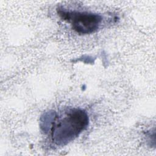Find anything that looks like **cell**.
I'll return each mask as SVG.
<instances>
[{
  "instance_id": "obj_2",
  "label": "cell",
  "mask_w": 156,
  "mask_h": 156,
  "mask_svg": "<svg viewBox=\"0 0 156 156\" xmlns=\"http://www.w3.org/2000/svg\"><path fill=\"white\" fill-rule=\"evenodd\" d=\"M57 12L62 20L70 24L73 30L81 35L96 32L102 21L101 15L90 12L71 10L59 7L57 9Z\"/></svg>"
},
{
  "instance_id": "obj_1",
  "label": "cell",
  "mask_w": 156,
  "mask_h": 156,
  "mask_svg": "<svg viewBox=\"0 0 156 156\" xmlns=\"http://www.w3.org/2000/svg\"><path fill=\"white\" fill-rule=\"evenodd\" d=\"M89 124L87 113L79 108H71L58 116L57 113L50 127L52 142L63 146L77 138Z\"/></svg>"
}]
</instances>
